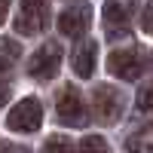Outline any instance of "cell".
I'll return each instance as SVG.
<instances>
[{"instance_id":"obj_1","label":"cell","mask_w":153,"mask_h":153,"mask_svg":"<svg viewBox=\"0 0 153 153\" xmlns=\"http://www.w3.org/2000/svg\"><path fill=\"white\" fill-rule=\"evenodd\" d=\"M123 107H126V98L120 89H113V86H95V92H92V113H95V120L101 126H113L120 117H123Z\"/></svg>"},{"instance_id":"obj_2","label":"cell","mask_w":153,"mask_h":153,"mask_svg":"<svg viewBox=\"0 0 153 153\" xmlns=\"http://www.w3.org/2000/svg\"><path fill=\"white\" fill-rule=\"evenodd\" d=\"M43 123V104L37 98H22L16 107L6 113V126L9 132H22V135H31L40 129Z\"/></svg>"},{"instance_id":"obj_3","label":"cell","mask_w":153,"mask_h":153,"mask_svg":"<svg viewBox=\"0 0 153 153\" xmlns=\"http://www.w3.org/2000/svg\"><path fill=\"white\" fill-rule=\"evenodd\" d=\"M55 113H58V120L65 126H83L86 123V101H83L80 89L74 83L61 86V92L55 98Z\"/></svg>"},{"instance_id":"obj_4","label":"cell","mask_w":153,"mask_h":153,"mask_svg":"<svg viewBox=\"0 0 153 153\" xmlns=\"http://www.w3.org/2000/svg\"><path fill=\"white\" fill-rule=\"evenodd\" d=\"M46 25H49V0H22V9L12 22V28L28 37V34L43 31Z\"/></svg>"},{"instance_id":"obj_5","label":"cell","mask_w":153,"mask_h":153,"mask_svg":"<svg viewBox=\"0 0 153 153\" xmlns=\"http://www.w3.org/2000/svg\"><path fill=\"white\" fill-rule=\"evenodd\" d=\"M135 6H138V0H107V3H104V28H107V37H126V34H129Z\"/></svg>"},{"instance_id":"obj_6","label":"cell","mask_w":153,"mask_h":153,"mask_svg":"<svg viewBox=\"0 0 153 153\" xmlns=\"http://www.w3.org/2000/svg\"><path fill=\"white\" fill-rule=\"evenodd\" d=\"M58 68H61V49L52 40L43 43L31 55V61H28V74L34 76V80H52V76L58 74Z\"/></svg>"},{"instance_id":"obj_7","label":"cell","mask_w":153,"mask_h":153,"mask_svg":"<svg viewBox=\"0 0 153 153\" xmlns=\"http://www.w3.org/2000/svg\"><path fill=\"white\" fill-rule=\"evenodd\" d=\"M107 71L113 76H120V80H138L144 71L138 49H113L110 58H107Z\"/></svg>"},{"instance_id":"obj_8","label":"cell","mask_w":153,"mask_h":153,"mask_svg":"<svg viewBox=\"0 0 153 153\" xmlns=\"http://www.w3.org/2000/svg\"><path fill=\"white\" fill-rule=\"evenodd\" d=\"M89 22H92V9H89V3H74L68 9H61L58 31L65 37H83L89 31Z\"/></svg>"},{"instance_id":"obj_9","label":"cell","mask_w":153,"mask_h":153,"mask_svg":"<svg viewBox=\"0 0 153 153\" xmlns=\"http://www.w3.org/2000/svg\"><path fill=\"white\" fill-rule=\"evenodd\" d=\"M95 61H98V43L95 40H86V43H80L74 49L71 65H74V71L80 76H92L95 74Z\"/></svg>"},{"instance_id":"obj_10","label":"cell","mask_w":153,"mask_h":153,"mask_svg":"<svg viewBox=\"0 0 153 153\" xmlns=\"http://www.w3.org/2000/svg\"><path fill=\"white\" fill-rule=\"evenodd\" d=\"M126 150L129 153H153V123L135 129L129 138H126Z\"/></svg>"},{"instance_id":"obj_11","label":"cell","mask_w":153,"mask_h":153,"mask_svg":"<svg viewBox=\"0 0 153 153\" xmlns=\"http://www.w3.org/2000/svg\"><path fill=\"white\" fill-rule=\"evenodd\" d=\"M19 55H22V46L12 40V37H3V40H0V71H12Z\"/></svg>"},{"instance_id":"obj_12","label":"cell","mask_w":153,"mask_h":153,"mask_svg":"<svg viewBox=\"0 0 153 153\" xmlns=\"http://www.w3.org/2000/svg\"><path fill=\"white\" fill-rule=\"evenodd\" d=\"M80 153H110V147L101 135H86L80 141Z\"/></svg>"},{"instance_id":"obj_13","label":"cell","mask_w":153,"mask_h":153,"mask_svg":"<svg viewBox=\"0 0 153 153\" xmlns=\"http://www.w3.org/2000/svg\"><path fill=\"white\" fill-rule=\"evenodd\" d=\"M43 153H74V144L68 141L65 135H52V138H46Z\"/></svg>"},{"instance_id":"obj_14","label":"cell","mask_w":153,"mask_h":153,"mask_svg":"<svg viewBox=\"0 0 153 153\" xmlns=\"http://www.w3.org/2000/svg\"><path fill=\"white\" fill-rule=\"evenodd\" d=\"M135 107H138V110H144V113H147V110H153V83H147L141 92H138Z\"/></svg>"},{"instance_id":"obj_15","label":"cell","mask_w":153,"mask_h":153,"mask_svg":"<svg viewBox=\"0 0 153 153\" xmlns=\"http://www.w3.org/2000/svg\"><path fill=\"white\" fill-rule=\"evenodd\" d=\"M141 28H144V34H150L153 37V0L144 6V16H141Z\"/></svg>"},{"instance_id":"obj_16","label":"cell","mask_w":153,"mask_h":153,"mask_svg":"<svg viewBox=\"0 0 153 153\" xmlns=\"http://www.w3.org/2000/svg\"><path fill=\"white\" fill-rule=\"evenodd\" d=\"M6 12H9V0H0V25L6 22Z\"/></svg>"},{"instance_id":"obj_17","label":"cell","mask_w":153,"mask_h":153,"mask_svg":"<svg viewBox=\"0 0 153 153\" xmlns=\"http://www.w3.org/2000/svg\"><path fill=\"white\" fill-rule=\"evenodd\" d=\"M6 95H9V86H6L3 80H0V104H3V101H6Z\"/></svg>"},{"instance_id":"obj_18","label":"cell","mask_w":153,"mask_h":153,"mask_svg":"<svg viewBox=\"0 0 153 153\" xmlns=\"http://www.w3.org/2000/svg\"><path fill=\"white\" fill-rule=\"evenodd\" d=\"M0 153H16V150H12L9 144H3V141H0Z\"/></svg>"}]
</instances>
